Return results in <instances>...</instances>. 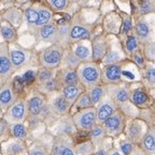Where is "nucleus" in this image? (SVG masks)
I'll return each instance as SVG.
<instances>
[{"label":"nucleus","mask_w":155,"mask_h":155,"mask_svg":"<svg viewBox=\"0 0 155 155\" xmlns=\"http://www.w3.org/2000/svg\"><path fill=\"white\" fill-rule=\"evenodd\" d=\"M79 83L88 90L91 87L101 83V66L95 61H84L80 63L77 68Z\"/></svg>","instance_id":"f257e3e1"},{"label":"nucleus","mask_w":155,"mask_h":155,"mask_svg":"<svg viewBox=\"0 0 155 155\" xmlns=\"http://www.w3.org/2000/svg\"><path fill=\"white\" fill-rule=\"evenodd\" d=\"M154 13L140 15L136 19H134L133 31L138 38L141 45L154 41Z\"/></svg>","instance_id":"f03ea898"},{"label":"nucleus","mask_w":155,"mask_h":155,"mask_svg":"<svg viewBox=\"0 0 155 155\" xmlns=\"http://www.w3.org/2000/svg\"><path fill=\"white\" fill-rule=\"evenodd\" d=\"M93 36V26L86 22L81 14H75L69 21V42H74L91 39Z\"/></svg>","instance_id":"7ed1b4c3"},{"label":"nucleus","mask_w":155,"mask_h":155,"mask_svg":"<svg viewBox=\"0 0 155 155\" xmlns=\"http://www.w3.org/2000/svg\"><path fill=\"white\" fill-rule=\"evenodd\" d=\"M27 102V111H28V116L36 117L40 121L50 117L48 109V102H46V96L39 92L38 90L35 91L26 100Z\"/></svg>","instance_id":"20e7f679"},{"label":"nucleus","mask_w":155,"mask_h":155,"mask_svg":"<svg viewBox=\"0 0 155 155\" xmlns=\"http://www.w3.org/2000/svg\"><path fill=\"white\" fill-rule=\"evenodd\" d=\"M64 54V48L56 43H52L50 46L43 48L39 53L40 67L58 69L61 67V58Z\"/></svg>","instance_id":"39448f33"},{"label":"nucleus","mask_w":155,"mask_h":155,"mask_svg":"<svg viewBox=\"0 0 155 155\" xmlns=\"http://www.w3.org/2000/svg\"><path fill=\"white\" fill-rule=\"evenodd\" d=\"M129 101L138 109H145L152 106L150 91L147 90L140 81L129 83Z\"/></svg>","instance_id":"423d86ee"},{"label":"nucleus","mask_w":155,"mask_h":155,"mask_svg":"<svg viewBox=\"0 0 155 155\" xmlns=\"http://www.w3.org/2000/svg\"><path fill=\"white\" fill-rule=\"evenodd\" d=\"M8 50H9L10 61L14 72L23 69L29 64L31 58V52L28 48H24L17 42H13L8 44Z\"/></svg>","instance_id":"0eeeda50"},{"label":"nucleus","mask_w":155,"mask_h":155,"mask_svg":"<svg viewBox=\"0 0 155 155\" xmlns=\"http://www.w3.org/2000/svg\"><path fill=\"white\" fill-rule=\"evenodd\" d=\"M75 128L81 133H88L96 123V110L95 107L78 110L71 114Z\"/></svg>","instance_id":"6e6552de"},{"label":"nucleus","mask_w":155,"mask_h":155,"mask_svg":"<svg viewBox=\"0 0 155 155\" xmlns=\"http://www.w3.org/2000/svg\"><path fill=\"white\" fill-rule=\"evenodd\" d=\"M127 117L121 110H116L111 116H109L100 125L102 126L104 130L106 131L107 137L110 138H117L123 134Z\"/></svg>","instance_id":"1a4fd4ad"},{"label":"nucleus","mask_w":155,"mask_h":155,"mask_svg":"<svg viewBox=\"0 0 155 155\" xmlns=\"http://www.w3.org/2000/svg\"><path fill=\"white\" fill-rule=\"evenodd\" d=\"M2 119L5 120L9 124L26 122L27 119H28L26 99L16 98L15 101L3 112Z\"/></svg>","instance_id":"9d476101"},{"label":"nucleus","mask_w":155,"mask_h":155,"mask_svg":"<svg viewBox=\"0 0 155 155\" xmlns=\"http://www.w3.org/2000/svg\"><path fill=\"white\" fill-rule=\"evenodd\" d=\"M46 102H48L50 117L57 119L59 116L68 114L71 111V104H69L64 98L59 91L46 96Z\"/></svg>","instance_id":"9b49d317"},{"label":"nucleus","mask_w":155,"mask_h":155,"mask_svg":"<svg viewBox=\"0 0 155 155\" xmlns=\"http://www.w3.org/2000/svg\"><path fill=\"white\" fill-rule=\"evenodd\" d=\"M148 128L149 125L143 120L139 119V117H131L129 120H126L123 135L127 139H129L131 142L138 145Z\"/></svg>","instance_id":"f8f14e48"},{"label":"nucleus","mask_w":155,"mask_h":155,"mask_svg":"<svg viewBox=\"0 0 155 155\" xmlns=\"http://www.w3.org/2000/svg\"><path fill=\"white\" fill-rule=\"evenodd\" d=\"M107 95L116 104V106L121 107L129 101V83L121 82L117 84L106 85Z\"/></svg>","instance_id":"ddd939ff"},{"label":"nucleus","mask_w":155,"mask_h":155,"mask_svg":"<svg viewBox=\"0 0 155 155\" xmlns=\"http://www.w3.org/2000/svg\"><path fill=\"white\" fill-rule=\"evenodd\" d=\"M52 136H57V135H66L69 137L74 138L77 135L78 130L75 128L74 123L72 121V117L69 113L65 114L63 116L57 117L55 123L52 125Z\"/></svg>","instance_id":"4468645a"},{"label":"nucleus","mask_w":155,"mask_h":155,"mask_svg":"<svg viewBox=\"0 0 155 155\" xmlns=\"http://www.w3.org/2000/svg\"><path fill=\"white\" fill-rule=\"evenodd\" d=\"M52 145H53V136L46 135L32 141L27 144V155H52Z\"/></svg>","instance_id":"2eb2a0df"},{"label":"nucleus","mask_w":155,"mask_h":155,"mask_svg":"<svg viewBox=\"0 0 155 155\" xmlns=\"http://www.w3.org/2000/svg\"><path fill=\"white\" fill-rule=\"evenodd\" d=\"M127 61V59H126ZM113 65H107L101 67V83L104 85L109 84H117L123 82L122 73H123V67L125 61Z\"/></svg>","instance_id":"dca6fc26"},{"label":"nucleus","mask_w":155,"mask_h":155,"mask_svg":"<svg viewBox=\"0 0 155 155\" xmlns=\"http://www.w3.org/2000/svg\"><path fill=\"white\" fill-rule=\"evenodd\" d=\"M72 137L66 135L53 136L52 155H75L74 141Z\"/></svg>","instance_id":"f3484780"},{"label":"nucleus","mask_w":155,"mask_h":155,"mask_svg":"<svg viewBox=\"0 0 155 155\" xmlns=\"http://www.w3.org/2000/svg\"><path fill=\"white\" fill-rule=\"evenodd\" d=\"M90 40L92 44V61L100 64L109 48V39L106 35H97L92 36Z\"/></svg>","instance_id":"a211bd4d"},{"label":"nucleus","mask_w":155,"mask_h":155,"mask_svg":"<svg viewBox=\"0 0 155 155\" xmlns=\"http://www.w3.org/2000/svg\"><path fill=\"white\" fill-rule=\"evenodd\" d=\"M26 141L19 139L10 138L5 139L0 142V154L1 155H24L26 154Z\"/></svg>","instance_id":"6ab92c4d"},{"label":"nucleus","mask_w":155,"mask_h":155,"mask_svg":"<svg viewBox=\"0 0 155 155\" xmlns=\"http://www.w3.org/2000/svg\"><path fill=\"white\" fill-rule=\"evenodd\" d=\"M35 38L44 43H56L57 39V24L54 22L37 27L32 30Z\"/></svg>","instance_id":"aec40b11"},{"label":"nucleus","mask_w":155,"mask_h":155,"mask_svg":"<svg viewBox=\"0 0 155 155\" xmlns=\"http://www.w3.org/2000/svg\"><path fill=\"white\" fill-rule=\"evenodd\" d=\"M95 110H96V123L101 124L109 116H111L116 110H119V107L116 106L115 102L108 95H106L101 101L97 106H95Z\"/></svg>","instance_id":"412c9836"},{"label":"nucleus","mask_w":155,"mask_h":155,"mask_svg":"<svg viewBox=\"0 0 155 155\" xmlns=\"http://www.w3.org/2000/svg\"><path fill=\"white\" fill-rule=\"evenodd\" d=\"M13 72L14 70L10 61L8 43L0 42V82L3 84L5 82L9 81Z\"/></svg>","instance_id":"4be33fe9"},{"label":"nucleus","mask_w":155,"mask_h":155,"mask_svg":"<svg viewBox=\"0 0 155 155\" xmlns=\"http://www.w3.org/2000/svg\"><path fill=\"white\" fill-rule=\"evenodd\" d=\"M128 59L127 56L124 53L123 48L121 46L120 42H110L109 44V48L107 51L104 57L102 58V61H100L102 66H107V65H113V64H119L122 61Z\"/></svg>","instance_id":"5701e85b"},{"label":"nucleus","mask_w":155,"mask_h":155,"mask_svg":"<svg viewBox=\"0 0 155 155\" xmlns=\"http://www.w3.org/2000/svg\"><path fill=\"white\" fill-rule=\"evenodd\" d=\"M70 45H72L70 48L72 50L73 54L81 63L92 61V44H91L90 39L74 42Z\"/></svg>","instance_id":"b1692460"},{"label":"nucleus","mask_w":155,"mask_h":155,"mask_svg":"<svg viewBox=\"0 0 155 155\" xmlns=\"http://www.w3.org/2000/svg\"><path fill=\"white\" fill-rule=\"evenodd\" d=\"M16 99L12 82L7 81L0 86V110L5 112Z\"/></svg>","instance_id":"393cba45"},{"label":"nucleus","mask_w":155,"mask_h":155,"mask_svg":"<svg viewBox=\"0 0 155 155\" xmlns=\"http://www.w3.org/2000/svg\"><path fill=\"white\" fill-rule=\"evenodd\" d=\"M140 82L143 86L152 92L155 87V66L152 61H147L145 66L140 69Z\"/></svg>","instance_id":"a878e982"},{"label":"nucleus","mask_w":155,"mask_h":155,"mask_svg":"<svg viewBox=\"0 0 155 155\" xmlns=\"http://www.w3.org/2000/svg\"><path fill=\"white\" fill-rule=\"evenodd\" d=\"M121 15L120 13L112 11L108 13L104 18V30L107 34L119 35L120 27H121Z\"/></svg>","instance_id":"bb28decb"},{"label":"nucleus","mask_w":155,"mask_h":155,"mask_svg":"<svg viewBox=\"0 0 155 155\" xmlns=\"http://www.w3.org/2000/svg\"><path fill=\"white\" fill-rule=\"evenodd\" d=\"M138 147L147 155H155V128L154 125L149 126L148 130L144 134Z\"/></svg>","instance_id":"cd10ccee"},{"label":"nucleus","mask_w":155,"mask_h":155,"mask_svg":"<svg viewBox=\"0 0 155 155\" xmlns=\"http://www.w3.org/2000/svg\"><path fill=\"white\" fill-rule=\"evenodd\" d=\"M0 15L3 21L11 24L14 28H18L23 23V10L21 8L10 7L0 13Z\"/></svg>","instance_id":"c85d7f7f"},{"label":"nucleus","mask_w":155,"mask_h":155,"mask_svg":"<svg viewBox=\"0 0 155 155\" xmlns=\"http://www.w3.org/2000/svg\"><path fill=\"white\" fill-rule=\"evenodd\" d=\"M83 91H85V88L80 83L70 84V85H63V86H61V88H59V93L63 95V97L69 102V104H71V106H72V104L75 101L78 96H79Z\"/></svg>","instance_id":"c756f323"},{"label":"nucleus","mask_w":155,"mask_h":155,"mask_svg":"<svg viewBox=\"0 0 155 155\" xmlns=\"http://www.w3.org/2000/svg\"><path fill=\"white\" fill-rule=\"evenodd\" d=\"M9 135L10 137H13V138L27 141L29 136H30V129H29V126L25 122L12 123L9 124Z\"/></svg>","instance_id":"7c9ffc66"},{"label":"nucleus","mask_w":155,"mask_h":155,"mask_svg":"<svg viewBox=\"0 0 155 155\" xmlns=\"http://www.w3.org/2000/svg\"><path fill=\"white\" fill-rule=\"evenodd\" d=\"M59 68H61V70L56 72V77H57L58 81L61 83V86L79 83L77 69H72V68H61V67H59Z\"/></svg>","instance_id":"2f4dec72"},{"label":"nucleus","mask_w":155,"mask_h":155,"mask_svg":"<svg viewBox=\"0 0 155 155\" xmlns=\"http://www.w3.org/2000/svg\"><path fill=\"white\" fill-rule=\"evenodd\" d=\"M37 7H38V17H37V22H36V25H35V28L53 22L54 15H53V10H52L51 8L48 7V5H43V3H41V2L37 3Z\"/></svg>","instance_id":"473e14b6"},{"label":"nucleus","mask_w":155,"mask_h":155,"mask_svg":"<svg viewBox=\"0 0 155 155\" xmlns=\"http://www.w3.org/2000/svg\"><path fill=\"white\" fill-rule=\"evenodd\" d=\"M121 42H122V48H123L124 53L127 56V58L133 53H135L136 51L141 50V44L139 42L138 38L134 34V31L131 34H129L128 36H126Z\"/></svg>","instance_id":"72a5a7b5"},{"label":"nucleus","mask_w":155,"mask_h":155,"mask_svg":"<svg viewBox=\"0 0 155 155\" xmlns=\"http://www.w3.org/2000/svg\"><path fill=\"white\" fill-rule=\"evenodd\" d=\"M56 44L67 48L70 45L69 42V19L57 24V39Z\"/></svg>","instance_id":"f704fd0d"},{"label":"nucleus","mask_w":155,"mask_h":155,"mask_svg":"<svg viewBox=\"0 0 155 155\" xmlns=\"http://www.w3.org/2000/svg\"><path fill=\"white\" fill-rule=\"evenodd\" d=\"M87 134H88V139L92 141L96 149L99 148L107 139L106 131L104 130V128H102V126L100 124H95L94 127Z\"/></svg>","instance_id":"c9c22d12"},{"label":"nucleus","mask_w":155,"mask_h":155,"mask_svg":"<svg viewBox=\"0 0 155 155\" xmlns=\"http://www.w3.org/2000/svg\"><path fill=\"white\" fill-rule=\"evenodd\" d=\"M1 38H2V41L5 43H13V42H16L17 40V31L16 28L12 26L11 24H9L5 21H1Z\"/></svg>","instance_id":"e433bc0d"},{"label":"nucleus","mask_w":155,"mask_h":155,"mask_svg":"<svg viewBox=\"0 0 155 155\" xmlns=\"http://www.w3.org/2000/svg\"><path fill=\"white\" fill-rule=\"evenodd\" d=\"M38 85V91L41 94L45 95V96H48V95L53 94L55 92H58L59 88H61V83L58 81L57 77H53L50 80L45 81V82H42Z\"/></svg>","instance_id":"4c0bfd02"},{"label":"nucleus","mask_w":155,"mask_h":155,"mask_svg":"<svg viewBox=\"0 0 155 155\" xmlns=\"http://www.w3.org/2000/svg\"><path fill=\"white\" fill-rule=\"evenodd\" d=\"M121 15V27H120V32H119V38L120 40H123L126 36H128L129 34L133 32L134 29V19L133 17L130 16L129 14H126V13L121 12L120 13Z\"/></svg>","instance_id":"58836bf2"},{"label":"nucleus","mask_w":155,"mask_h":155,"mask_svg":"<svg viewBox=\"0 0 155 155\" xmlns=\"http://www.w3.org/2000/svg\"><path fill=\"white\" fill-rule=\"evenodd\" d=\"M37 17H38V7L37 3H34L30 7H28L26 10L23 11V22L26 23V26L29 30H34L35 25L37 22Z\"/></svg>","instance_id":"ea45409f"},{"label":"nucleus","mask_w":155,"mask_h":155,"mask_svg":"<svg viewBox=\"0 0 155 155\" xmlns=\"http://www.w3.org/2000/svg\"><path fill=\"white\" fill-rule=\"evenodd\" d=\"M81 61L75 57L73 54L72 50H71L70 45L67 48H64V54L63 58H61V68H72V69H77L78 66L80 65Z\"/></svg>","instance_id":"a19ab883"},{"label":"nucleus","mask_w":155,"mask_h":155,"mask_svg":"<svg viewBox=\"0 0 155 155\" xmlns=\"http://www.w3.org/2000/svg\"><path fill=\"white\" fill-rule=\"evenodd\" d=\"M86 92H87V94H88V96H90L93 107L97 106V104L102 100V98L107 95L106 85L102 84V83L91 87V88L86 90Z\"/></svg>","instance_id":"79ce46f5"},{"label":"nucleus","mask_w":155,"mask_h":155,"mask_svg":"<svg viewBox=\"0 0 155 155\" xmlns=\"http://www.w3.org/2000/svg\"><path fill=\"white\" fill-rule=\"evenodd\" d=\"M73 149H74L75 155H91L96 150V148L94 147V144L90 139L82 141V142L74 143Z\"/></svg>","instance_id":"37998d69"},{"label":"nucleus","mask_w":155,"mask_h":155,"mask_svg":"<svg viewBox=\"0 0 155 155\" xmlns=\"http://www.w3.org/2000/svg\"><path fill=\"white\" fill-rule=\"evenodd\" d=\"M72 107L75 109V111H78V110H82V109H86V108H91V107H93L92 101H91V98H90V96H88V94H87L86 90L83 91V92L81 93L79 96H78V98L75 99V101L72 104L71 108H72Z\"/></svg>","instance_id":"c03bdc74"},{"label":"nucleus","mask_w":155,"mask_h":155,"mask_svg":"<svg viewBox=\"0 0 155 155\" xmlns=\"http://www.w3.org/2000/svg\"><path fill=\"white\" fill-rule=\"evenodd\" d=\"M57 69H51V68H45V67H40V69L38 70L36 74V81L37 84H40L42 82H45V81L50 80L53 77L56 75L57 72Z\"/></svg>","instance_id":"a18cd8bd"},{"label":"nucleus","mask_w":155,"mask_h":155,"mask_svg":"<svg viewBox=\"0 0 155 155\" xmlns=\"http://www.w3.org/2000/svg\"><path fill=\"white\" fill-rule=\"evenodd\" d=\"M154 0H139L138 2V16L154 13Z\"/></svg>","instance_id":"49530a36"},{"label":"nucleus","mask_w":155,"mask_h":155,"mask_svg":"<svg viewBox=\"0 0 155 155\" xmlns=\"http://www.w3.org/2000/svg\"><path fill=\"white\" fill-rule=\"evenodd\" d=\"M142 54L144 56L147 61H152L154 63L155 61V42H148V43L142 44Z\"/></svg>","instance_id":"de8ad7c7"},{"label":"nucleus","mask_w":155,"mask_h":155,"mask_svg":"<svg viewBox=\"0 0 155 155\" xmlns=\"http://www.w3.org/2000/svg\"><path fill=\"white\" fill-rule=\"evenodd\" d=\"M128 58L130 59L131 64H134L136 67L138 68L139 70H140V69H142V68L145 66V63H147V61H145V58H144V56H143L141 50H139V51H136L135 53L131 54Z\"/></svg>","instance_id":"09e8293b"},{"label":"nucleus","mask_w":155,"mask_h":155,"mask_svg":"<svg viewBox=\"0 0 155 155\" xmlns=\"http://www.w3.org/2000/svg\"><path fill=\"white\" fill-rule=\"evenodd\" d=\"M48 7L56 12H63L69 7V0H46Z\"/></svg>","instance_id":"8fccbe9b"},{"label":"nucleus","mask_w":155,"mask_h":155,"mask_svg":"<svg viewBox=\"0 0 155 155\" xmlns=\"http://www.w3.org/2000/svg\"><path fill=\"white\" fill-rule=\"evenodd\" d=\"M116 145H117V147H119V148L121 149L122 151H123L124 154H125V155H128L129 153H130L131 151L134 150V148H135V147L137 144H135L134 142H131V141L129 140V139H127L125 137V136H124L123 138L120 139L119 144H116Z\"/></svg>","instance_id":"3c124183"},{"label":"nucleus","mask_w":155,"mask_h":155,"mask_svg":"<svg viewBox=\"0 0 155 155\" xmlns=\"http://www.w3.org/2000/svg\"><path fill=\"white\" fill-rule=\"evenodd\" d=\"M112 139H113V138L107 137V139L104 140V142L100 145L99 148H97L91 155H107V153H108L109 149L111 148L112 144H113V140H112Z\"/></svg>","instance_id":"603ef678"},{"label":"nucleus","mask_w":155,"mask_h":155,"mask_svg":"<svg viewBox=\"0 0 155 155\" xmlns=\"http://www.w3.org/2000/svg\"><path fill=\"white\" fill-rule=\"evenodd\" d=\"M8 134H9V123L5 120L1 119L0 120V139L3 138V140L7 139L5 137Z\"/></svg>","instance_id":"864d4df0"},{"label":"nucleus","mask_w":155,"mask_h":155,"mask_svg":"<svg viewBox=\"0 0 155 155\" xmlns=\"http://www.w3.org/2000/svg\"><path fill=\"white\" fill-rule=\"evenodd\" d=\"M107 155H125V154H124L123 151H122L116 144H112V147L109 149Z\"/></svg>","instance_id":"5fc2aeb1"},{"label":"nucleus","mask_w":155,"mask_h":155,"mask_svg":"<svg viewBox=\"0 0 155 155\" xmlns=\"http://www.w3.org/2000/svg\"><path fill=\"white\" fill-rule=\"evenodd\" d=\"M128 155H147L144 152H143L142 150H141L140 148H139L138 145H136L135 148H134V150L131 151L130 153H129Z\"/></svg>","instance_id":"6e6d98bb"},{"label":"nucleus","mask_w":155,"mask_h":155,"mask_svg":"<svg viewBox=\"0 0 155 155\" xmlns=\"http://www.w3.org/2000/svg\"><path fill=\"white\" fill-rule=\"evenodd\" d=\"M1 21H2V18H1V15H0V30H1ZM0 42H3L2 38H1V31H0Z\"/></svg>","instance_id":"4d7b16f0"},{"label":"nucleus","mask_w":155,"mask_h":155,"mask_svg":"<svg viewBox=\"0 0 155 155\" xmlns=\"http://www.w3.org/2000/svg\"><path fill=\"white\" fill-rule=\"evenodd\" d=\"M15 1H17V2L23 3V2H26V1H30V0H15Z\"/></svg>","instance_id":"13d9d810"},{"label":"nucleus","mask_w":155,"mask_h":155,"mask_svg":"<svg viewBox=\"0 0 155 155\" xmlns=\"http://www.w3.org/2000/svg\"><path fill=\"white\" fill-rule=\"evenodd\" d=\"M24 155H27V154H24Z\"/></svg>","instance_id":"bf43d9fd"},{"label":"nucleus","mask_w":155,"mask_h":155,"mask_svg":"<svg viewBox=\"0 0 155 155\" xmlns=\"http://www.w3.org/2000/svg\"><path fill=\"white\" fill-rule=\"evenodd\" d=\"M0 1H1V0H0Z\"/></svg>","instance_id":"052dcab7"}]
</instances>
